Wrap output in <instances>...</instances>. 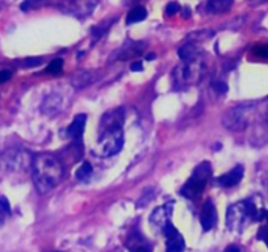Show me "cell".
Returning a JSON list of instances; mask_svg holds the SVG:
<instances>
[{
    "label": "cell",
    "instance_id": "cell-1",
    "mask_svg": "<svg viewBox=\"0 0 268 252\" xmlns=\"http://www.w3.org/2000/svg\"><path fill=\"white\" fill-rule=\"evenodd\" d=\"M32 175L37 190L45 194L62 181L63 166L50 154H40L32 162Z\"/></svg>",
    "mask_w": 268,
    "mask_h": 252
},
{
    "label": "cell",
    "instance_id": "cell-2",
    "mask_svg": "<svg viewBox=\"0 0 268 252\" xmlns=\"http://www.w3.org/2000/svg\"><path fill=\"white\" fill-rule=\"evenodd\" d=\"M117 112L118 110L112 112V116L105 114V117L101 121L97 146L104 157L116 155L124 147V130L121 126L122 117Z\"/></svg>",
    "mask_w": 268,
    "mask_h": 252
},
{
    "label": "cell",
    "instance_id": "cell-3",
    "mask_svg": "<svg viewBox=\"0 0 268 252\" xmlns=\"http://www.w3.org/2000/svg\"><path fill=\"white\" fill-rule=\"evenodd\" d=\"M266 210L261 209L251 200L232 205L226 213V225L230 230L241 233L245 227L254 221H262Z\"/></svg>",
    "mask_w": 268,
    "mask_h": 252
},
{
    "label": "cell",
    "instance_id": "cell-4",
    "mask_svg": "<svg viewBox=\"0 0 268 252\" xmlns=\"http://www.w3.org/2000/svg\"><path fill=\"white\" fill-rule=\"evenodd\" d=\"M210 176H212L210 163L202 162L201 165L196 167L189 180L184 184L180 193L183 194L184 197L189 198V200H195V198L200 197V194L205 189L206 183L209 181Z\"/></svg>",
    "mask_w": 268,
    "mask_h": 252
},
{
    "label": "cell",
    "instance_id": "cell-5",
    "mask_svg": "<svg viewBox=\"0 0 268 252\" xmlns=\"http://www.w3.org/2000/svg\"><path fill=\"white\" fill-rule=\"evenodd\" d=\"M162 230H163L165 237L167 238L166 252H184V250H185V243H184L183 237H181L179 231L175 229V226L171 223V221H170Z\"/></svg>",
    "mask_w": 268,
    "mask_h": 252
},
{
    "label": "cell",
    "instance_id": "cell-6",
    "mask_svg": "<svg viewBox=\"0 0 268 252\" xmlns=\"http://www.w3.org/2000/svg\"><path fill=\"white\" fill-rule=\"evenodd\" d=\"M200 221H201V226L205 231H209L212 227L216 225L217 221V212L216 206L212 201H206L202 206L201 216H200Z\"/></svg>",
    "mask_w": 268,
    "mask_h": 252
},
{
    "label": "cell",
    "instance_id": "cell-7",
    "mask_svg": "<svg viewBox=\"0 0 268 252\" xmlns=\"http://www.w3.org/2000/svg\"><path fill=\"white\" fill-rule=\"evenodd\" d=\"M173 213V204L170 205H163L161 208L155 209L154 212L151 213L150 216V222L151 225H155L157 227H163L170 222V217Z\"/></svg>",
    "mask_w": 268,
    "mask_h": 252
},
{
    "label": "cell",
    "instance_id": "cell-8",
    "mask_svg": "<svg viewBox=\"0 0 268 252\" xmlns=\"http://www.w3.org/2000/svg\"><path fill=\"white\" fill-rule=\"evenodd\" d=\"M243 177V167L242 166H237L234 167L230 172L225 173L221 177L217 179V184L224 188H230V186H234L242 180Z\"/></svg>",
    "mask_w": 268,
    "mask_h": 252
},
{
    "label": "cell",
    "instance_id": "cell-9",
    "mask_svg": "<svg viewBox=\"0 0 268 252\" xmlns=\"http://www.w3.org/2000/svg\"><path fill=\"white\" fill-rule=\"evenodd\" d=\"M126 249L129 252H151V247L146 239L138 233H133L126 241Z\"/></svg>",
    "mask_w": 268,
    "mask_h": 252
},
{
    "label": "cell",
    "instance_id": "cell-10",
    "mask_svg": "<svg viewBox=\"0 0 268 252\" xmlns=\"http://www.w3.org/2000/svg\"><path fill=\"white\" fill-rule=\"evenodd\" d=\"M86 121H87L86 114H78L77 117L74 118V121L71 122L69 129H67V133H69L71 138L81 139V137L83 135V133H85Z\"/></svg>",
    "mask_w": 268,
    "mask_h": 252
},
{
    "label": "cell",
    "instance_id": "cell-11",
    "mask_svg": "<svg viewBox=\"0 0 268 252\" xmlns=\"http://www.w3.org/2000/svg\"><path fill=\"white\" fill-rule=\"evenodd\" d=\"M179 57L183 59L184 62H193L198 57L197 48L193 44H185L183 48L179 50Z\"/></svg>",
    "mask_w": 268,
    "mask_h": 252
},
{
    "label": "cell",
    "instance_id": "cell-12",
    "mask_svg": "<svg viewBox=\"0 0 268 252\" xmlns=\"http://www.w3.org/2000/svg\"><path fill=\"white\" fill-rule=\"evenodd\" d=\"M232 5L230 1H224V0H213V1H209L206 3V12L209 13H222L228 9L229 7Z\"/></svg>",
    "mask_w": 268,
    "mask_h": 252
},
{
    "label": "cell",
    "instance_id": "cell-13",
    "mask_svg": "<svg viewBox=\"0 0 268 252\" xmlns=\"http://www.w3.org/2000/svg\"><path fill=\"white\" fill-rule=\"evenodd\" d=\"M147 16L146 9L143 7H136L133 8L132 11L128 13V17H126V22L129 25L130 24H136V22H141L142 20H145Z\"/></svg>",
    "mask_w": 268,
    "mask_h": 252
},
{
    "label": "cell",
    "instance_id": "cell-14",
    "mask_svg": "<svg viewBox=\"0 0 268 252\" xmlns=\"http://www.w3.org/2000/svg\"><path fill=\"white\" fill-rule=\"evenodd\" d=\"M91 175H92V166L89 165V162H85L81 167L78 168L77 172H75L77 179L81 180V181H86V180L91 177Z\"/></svg>",
    "mask_w": 268,
    "mask_h": 252
},
{
    "label": "cell",
    "instance_id": "cell-15",
    "mask_svg": "<svg viewBox=\"0 0 268 252\" xmlns=\"http://www.w3.org/2000/svg\"><path fill=\"white\" fill-rule=\"evenodd\" d=\"M262 221H265V223L262 225L259 231H258V239H261L268 246V212L265 213V216H263V219Z\"/></svg>",
    "mask_w": 268,
    "mask_h": 252
},
{
    "label": "cell",
    "instance_id": "cell-16",
    "mask_svg": "<svg viewBox=\"0 0 268 252\" xmlns=\"http://www.w3.org/2000/svg\"><path fill=\"white\" fill-rule=\"evenodd\" d=\"M62 67H63V61L62 59H54L50 65H49L48 67H46V70H45V73L46 74H58L62 71Z\"/></svg>",
    "mask_w": 268,
    "mask_h": 252
},
{
    "label": "cell",
    "instance_id": "cell-17",
    "mask_svg": "<svg viewBox=\"0 0 268 252\" xmlns=\"http://www.w3.org/2000/svg\"><path fill=\"white\" fill-rule=\"evenodd\" d=\"M11 213V205L4 196H0V217L7 216Z\"/></svg>",
    "mask_w": 268,
    "mask_h": 252
},
{
    "label": "cell",
    "instance_id": "cell-18",
    "mask_svg": "<svg viewBox=\"0 0 268 252\" xmlns=\"http://www.w3.org/2000/svg\"><path fill=\"white\" fill-rule=\"evenodd\" d=\"M253 53L259 58H268V45H259L254 48Z\"/></svg>",
    "mask_w": 268,
    "mask_h": 252
},
{
    "label": "cell",
    "instance_id": "cell-19",
    "mask_svg": "<svg viewBox=\"0 0 268 252\" xmlns=\"http://www.w3.org/2000/svg\"><path fill=\"white\" fill-rule=\"evenodd\" d=\"M180 7L178 3H169L167 8H166V15L167 16H173L175 15L177 12H179Z\"/></svg>",
    "mask_w": 268,
    "mask_h": 252
},
{
    "label": "cell",
    "instance_id": "cell-20",
    "mask_svg": "<svg viewBox=\"0 0 268 252\" xmlns=\"http://www.w3.org/2000/svg\"><path fill=\"white\" fill-rule=\"evenodd\" d=\"M41 62H42V59L41 58H29V59H25V61H24L22 66L24 67H34V66H38Z\"/></svg>",
    "mask_w": 268,
    "mask_h": 252
},
{
    "label": "cell",
    "instance_id": "cell-21",
    "mask_svg": "<svg viewBox=\"0 0 268 252\" xmlns=\"http://www.w3.org/2000/svg\"><path fill=\"white\" fill-rule=\"evenodd\" d=\"M11 78H12V73L9 71V70H1V71H0V84L5 83V82L9 81Z\"/></svg>",
    "mask_w": 268,
    "mask_h": 252
},
{
    "label": "cell",
    "instance_id": "cell-22",
    "mask_svg": "<svg viewBox=\"0 0 268 252\" xmlns=\"http://www.w3.org/2000/svg\"><path fill=\"white\" fill-rule=\"evenodd\" d=\"M130 69H132V71H141V70H142V65H141L140 62H136L133 63Z\"/></svg>",
    "mask_w": 268,
    "mask_h": 252
},
{
    "label": "cell",
    "instance_id": "cell-23",
    "mask_svg": "<svg viewBox=\"0 0 268 252\" xmlns=\"http://www.w3.org/2000/svg\"><path fill=\"white\" fill-rule=\"evenodd\" d=\"M225 252H241V250L237 246H229L228 249L225 250Z\"/></svg>",
    "mask_w": 268,
    "mask_h": 252
}]
</instances>
